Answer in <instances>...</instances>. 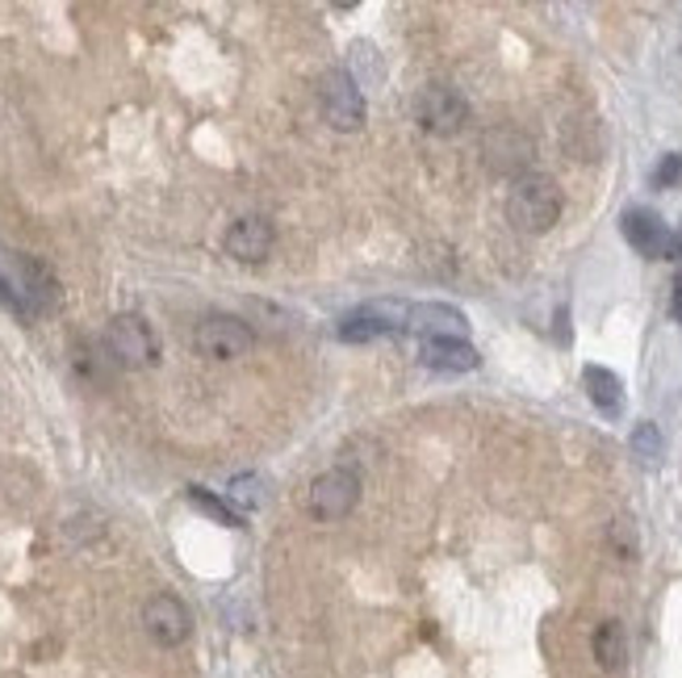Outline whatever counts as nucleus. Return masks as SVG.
<instances>
[{"mask_svg":"<svg viewBox=\"0 0 682 678\" xmlns=\"http://www.w3.org/2000/svg\"><path fill=\"white\" fill-rule=\"evenodd\" d=\"M507 218H511V227L528 234L553 231L557 218H562V188H557V181L541 176V172L519 176L511 193H507Z\"/></svg>","mask_w":682,"mask_h":678,"instance_id":"f257e3e1","label":"nucleus"},{"mask_svg":"<svg viewBox=\"0 0 682 678\" xmlns=\"http://www.w3.org/2000/svg\"><path fill=\"white\" fill-rule=\"evenodd\" d=\"M105 352L122 369H151L160 360V340L142 314H118L105 327Z\"/></svg>","mask_w":682,"mask_h":678,"instance_id":"f03ea898","label":"nucleus"},{"mask_svg":"<svg viewBox=\"0 0 682 678\" xmlns=\"http://www.w3.org/2000/svg\"><path fill=\"white\" fill-rule=\"evenodd\" d=\"M411 110H415L419 130L436 135V139L456 135V130L470 122V101L456 93L452 84H427V89H419V96H415Z\"/></svg>","mask_w":682,"mask_h":678,"instance_id":"7ed1b4c3","label":"nucleus"},{"mask_svg":"<svg viewBox=\"0 0 682 678\" xmlns=\"http://www.w3.org/2000/svg\"><path fill=\"white\" fill-rule=\"evenodd\" d=\"M252 344H256V335L235 314H206L193 331V348L206 360H239L252 352Z\"/></svg>","mask_w":682,"mask_h":678,"instance_id":"20e7f679","label":"nucleus"},{"mask_svg":"<svg viewBox=\"0 0 682 678\" xmlns=\"http://www.w3.org/2000/svg\"><path fill=\"white\" fill-rule=\"evenodd\" d=\"M406 323H411V306L406 302H369L339 319V340L344 344H369V340H381V335L406 331Z\"/></svg>","mask_w":682,"mask_h":678,"instance_id":"39448f33","label":"nucleus"},{"mask_svg":"<svg viewBox=\"0 0 682 678\" xmlns=\"http://www.w3.org/2000/svg\"><path fill=\"white\" fill-rule=\"evenodd\" d=\"M307 503L314 519H344V515H352V507L360 503V478L344 466L327 469V473H319V478L310 482Z\"/></svg>","mask_w":682,"mask_h":678,"instance_id":"423d86ee","label":"nucleus"},{"mask_svg":"<svg viewBox=\"0 0 682 678\" xmlns=\"http://www.w3.org/2000/svg\"><path fill=\"white\" fill-rule=\"evenodd\" d=\"M323 114L335 130H360L365 126V96H360L352 71L331 68L323 76Z\"/></svg>","mask_w":682,"mask_h":678,"instance_id":"0eeeda50","label":"nucleus"},{"mask_svg":"<svg viewBox=\"0 0 682 678\" xmlns=\"http://www.w3.org/2000/svg\"><path fill=\"white\" fill-rule=\"evenodd\" d=\"M142 629H147V636L155 645L176 650V645H185L188 632H193V616H188V608L176 595H151L142 604Z\"/></svg>","mask_w":682,"mask_h":678,"instance_id":"6e6552de","label":"nucleus"},{"mask_svg":"<svg viewBox=\"0 0 682 678\" xmlns=\"http://www.w3.org/2000/svg\"><path fill=\"white\" fill-rule=\"evenodd\" d=\"M273 243H277V231H273V222L259 218V214L235 218V222L227 227V239H222L227 256L239 260V264H264L268 252H273Z\"/></svg>","mask_w":682,"mask_h":678,"instance_id":"1a4fd4ad","label":"nucleus"},{"mask_svg":"<svg viewBox=\"0 0 682 678\" xmlns=\"http://www.w3.org/2000/svg\"><path fill=\"white\" fill-rule=\"evenodd\" d=\"M532 156H536V142L528 139L523 130L516 126H498L486 135V164L502 172V176H528V164H532Z\"/></svg>","mask_w":682,"mask_h":678,"instance_id":"9d476101","label":"nucleus"},{"mask_svg":"<svg viewBox=\"0 0 682 678\" xmlns=\"http://www.w3.org/2000/svg\"><path fill=\"white\" fill-rule=\"evenodd\" d=\"M620 231H624V239L633 243L640 256H649V260L670 256L674 234L666 231V222H661L654 210H628L624 218H620Z\"/></svg>","mask_w":682,"mask_h":678,"instance_id":"9b49d317","label":"nucleus"},{"mask_svg":"<svg viewBox=\"0 0 682 678\" xmlns=\"http://www.w3.org/2000/svg\"><path fill=\"white\" fill-rule=\"evenodd\" d=\"M411 331H419L424 340H461L470 323L461 310H452L444 302H424V306H411Z\"/></svg>","mask_w":682,"mask_h":678,"instance_id":"f8f14e48","label":"nucleus"},{"mask_svg":"<svg viewBox=\"0 0 682 678\" xmlns=\"http://www.w3.org/2000/svg\"><path fill=\"white\" fill-rule=\"evenodd\" d=\"M427 369H436V374H470L482 365V356L473 344L465 340H424V348H419Z\"/></svg>","mask_w":682,"mask_h":678,"instance_id":"ddd939ff","label":"nucleus"},{"mask_svg":"<svg viewBox=\"0 0 682 678\" xmlns=\"http://www.w3.org/2000/svg\"><path fill=\"white\" fill-rule=\"evenodd\" d=\"M590 654H594V662H599L608 675L624 670V662H628V636H624V624H620V620H603V624L594 629V636H590Z\"/></svg>","mask_w":682,"mask_h":678,"instance_id":"4468645a","label":"nucleus"},{"mask_svg":"<svg viewBox=\"0 0 682 678\" xmlns=\"http://www.w3.org/2000/svg\"><path fill=\"white\" fill-rule=\"evenodd\" d=\"M582 386H587L590 402H594V406H599L608 420H615V415L624 411V381H620L612 369H603V365H587Z\"/></svg>","mask_w":682,"mask_h":678,"instance_id":"2eb2a0df","label":"nucleus"},{"mask_svg":"<svg viewBox=\"0 0 682 678\" xmlns=\"http://www.w3.org/2000/svg\"><path fill=\"white\" fill-rule=\"evenodd\" d=\"M18 268H22V285H18V289H22V298H25V306H30V314H34V310H50V306H55V298H59L55 277H50L38 260H18Z\"/></svg>","mask_w":682,"mask_h":678,"instance_id":"dca6fc26","label":"nucleus"},{"mask_svg":"<svg viewBox=\"0 0 682 678\" xmlns=\"http://www.w3.org/2000/svg\"><path fill=\"white\" fill-rule=\"evenodd\" d=\"M633 452L645 461V466H654L661 457V432L654 427V423H640L633 432Z\"/></svg>","mask_w":682,"mask_h":678,"instance_id":"f3484780","label":"nucleus"},{"mask_svg":"<svg viewBox=\"0 0 682 678\" xmlns=\"http://www.w3.org/2000/svg\"><path fill=\"white\" fill-rule=\"evenodd\" d=\"M188 498H193V503H197L201 512H210L213 519H222L227 528H239V524H243V519H239V515L231 512V507H227L222 498H213V494H206V491H201V486H193V491H188Z\"/></svg>","mask_w":682,"mask_h":678,"instance_id":"a211bd4d","label":"nucleus"},{"mask_svg":"<svg viewBox=\"0 0 682 678\" xmlns=\"http://www.w3.org/2000/svg\"><path fill=\"white\" fill-rule=\"evenodd\" d=\"M682 181V156H661V164L654 168V185L658 188H670V185H679Z\"/></svg>","mask_w":682,"mask_h":678,"instance_id":"6ab92c4d","label":"nucleus"},{"mask_svg":"<svg viewBox=\"0 0 682 678\" xmlns=\"http://www.w3.org/2000/svg\"><path fill=\"white\" fill-rule=\"evenodd\" d=\"M231 498H235L239 507H256L259 503V478H252V473L235 478V482H231Z\"/></svg>","mask_w":682,"mask_h":678,"instance_id":"aec40b11","label":"nucleus"},{"mask_svg":"<svg viewBox=\"0 0 682 678\" xmlns=\"http://www.w3.org/2000/svg\"><path fill=\"white\" fill-rule=\"evenodd\" d=\"M612 544L624 562H633L636 558V537H633V528H628V519H615L612 524Z\"/></svg>","mask_w":682,"mask_h":678,"instance_id":"412c9836","label":"nucleus"},{"mask_svg":"<svg viewBox=\"0 0 682 678\" xmlns=\"http://www.w3.org/2000/svg\"><path fill=\"white\" fill-rule=\"evenodd\" d=\"M670 314H674V323H682V273L670 285Z\"/></svg>","mask_w":682,"mask_h":678,"instance_id":"4be33fe9","label":"nucleus"},{"mask_svg":"<svg viewBox=\"0 0 682 678\" xmlns=\"http://www.w3.org/2000/svg\"><path fill=\"white\" fill-rule=\"evenodd\" d=\"M670 252H674V256L682 260V227H679V231H674V243H670Z\"/></svg>","mask_w":682,"mask_h":678,"instance_id":"5701e85b","label":"nucleus"}]
</instances>
